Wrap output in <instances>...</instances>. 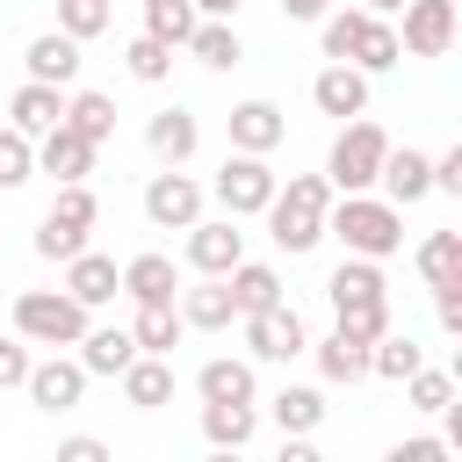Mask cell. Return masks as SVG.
<instances>
[{"label": "cell", "mask_w": 462, "mask_h": 462, "mask_svg": "<svg viewBox=\"0 0 462 462\" xmlns=\"http://www.w3.org/2000/svg\"><path fill=\"white\" fill-rule=\"evenodd\" d=\"M325 209H332V180L325 173H289V188H274L260 217H267L282 253H310L325 238Z\"/></svg>", "instance_id": "cell-1"}, {"label": "cell", "mask_w": 462, "mask_h": 462, "mask_svg": "<svg viewBox=\"0 0 462 462\" xmlns=\"http://www.w3.org/2000/svg\"><path fill=\"white\" fill-rule=\"evenodd\" d=\"M325 231H332L346 253H361V260H390V253L404 245V209L361 188V195H339V202L325 209Z\"/></svg>", "instance_id": "cell-2"}, {"label": "cell", "mask_w": 462, "mask_h": 462, "mask_svg": "<svg viewBox=\"0 0 462 462\" xmlns=\"http://www.w3.org/2000/svg\"><path fill=\"white\" fill-rule=\"evenodd\" d=\"M383 152H390L383 123H368V116H346V130H339V137H332V152H325V180H332L339 195H361V188H375V166H383Z\"/></svg>", "instance_id": "cell-3"}, {"label": "cell", "mask_w": 462, "mask_h": 462, "mask_svg": "<svg viewBox=\"0 0 462 462\" xmlns=\"http://www.w3.org/2000/svg\"><path fill=\"white\" fill-rule=\"evenodd\" d=\"M14 332H22L29 346H79L87 303H72L65 289H22V296H14Z\"/></svg>", "instance_id": "cell-4"}, {"label": "cell", "mask_w": 462, "mask_h": 462, "mask_svg": "<svg viewBox=\"0 0 462 462\" xmlns=\"http://www.w3.org/2000/svg\"><path fill=\"white\" fill-rule=\"evenodd\" d=\"M274 188H282V173L267 166V152H231L224 173H217V202H224V217H260Z\"/></svg>", "instance_id": "cell-5"}, {"label": "cell", "mask_w": 462, "mask_h": 462, "mask_svg": "<svg viewBox=\"0 0 462 462\" xmlns=\"http://www.w3.org/2000/svg\"><path fill=\"white\" fill-rule=\"evenodd\" d=\"M238 325H245V346H253V361H296V354H310V332H303L296 303H267V310H245Z\"/></svg>", "instance_id": "cell-6"}, {"label": "cell", "mask_w": 462, "mask_h": 462, "mask_svg": "<svg viewBox=\"0 0 462 462\" xmlns=\"http://www.w3.org/2000/svg\"><path fill=\"white\" fill-rule=\"evenodd\" d=\"M144 217H152L159 231H188V224L202 217V180H188L180 166L152 173V188H144Z\"/></svg>", "instance_id": "cell-7"}, {"label": "cell", "mask_w": 462, "mask_h": 462, "mask_svg": "<svg viewBox=\"0 0 462 462\" xmlns=\"http://www.w3.org/2000/svg\"><path fill=\"white\" fill-rule=\"evenodd\" d=\"M94 152H101V144L79 137V130L58 116V123L36 137V173H51V180H87V173H94Z\"/></svg>", "instance_id": "cell-8"}, {"label": "cell", "mask_w": 462, "mask_h": 462, "mask_svg": "<svg viewBox=\"0 0 462 462\" xmlns=\"http://www.w3.org/2000/svg\"><path fill=\"white\" fill-rule=\"evenodd\" d=\"M245 260V231H238V217H217V224H188V267L195 274H231Z\"/></svg>", "instance_id": "cell-9"}, {"label": "cell", "mask_w": 462, "mask_h": 462, "mask_svg": "<svg viewBox=\"0 0 462 462\" xmlns=\"http://www.w3.org/2000/svg\"><path fill=\"white\" fill-rule=\"evenodd\" d=\"M397 43H404V58H440L455 43V0H404Z\"/></svg>", "instance_id": "cell-10"}, {"label": "cell", "mask_w": 462, "mask_h": 462, "mask_svg": "<svg viewBox=\"0 0 462 462\" xmlns=\"http://www.w3.org/2000/svg\"><path fill=\"white\" fill-rule=\"evenodd\" d=\"M375 188H383V202L411 209V202H426V195H433V159H426V152H411V144H404V152L390 144V152H383V166H375Z\"/></svg>", "instance_id": "cell-11"}, {"label": "cell", "mask_w": 462, "mask_h": 462, "mask_svg": "<svg viewBox=\"0 0 462 462\" xmlns=\"http://www.w3.org/2000/svg\"><path fill=\"white\" fill-rule=\"evenodd\" d=\"M22 390H29L36 411H72V404L87 397V368H79V361H29Z\"/></svg>", "instance_id": "cell-12"}, {"label": "cell", "mask_w": 462, "mask_h": 462, "mask_svg": "<svg viewBox=\"0 0 462 462\" xmlns=\"http://www.w3.org/2000/svg\"><path fill=\"white\" fill-rule=\"evenodd\" d=\"M310 101H318V116H339V123H346V116H368V72L332 58V65L310 79Z\"/></svg>", "instance_id": "cell-13"}, {"label": "cell", "mask_w": 462, "mask_h": 462, "mask_svg": "<svg viewBox=\"0 0 462 462\" xmlns=\"http://www.w3.org/2000/svg\"><path fill=\"white\" fill-rule=\"evenodd\" d=\"M22 65H29V79H43V87H72V79H79V36L43 29V36H29Z\"/></svg>", "instance_id": "cell-14"}, {"label": "cell", "mask_w": 462, "mask_h": 462, "mask_svg": "<svg viewBox=\"0 0 462 462\" xmlns=\"http://www.w3.org/2000/svg\"><path fill=\"white\" fill-rule=\"evenodd\" d=\"M116 289H123V274H116V260L108 253H72L65 260V296L72 303H87V310H101V303H116Z\"/></svg>", "instance_id": "cell-15"}, {"label": "cell", "mask_w": 462, "mask_h": 462, "mask_svg": "<svg viewBox=\"0 0 462 462\" xmlns=\"http://www.w3.org/2000/svg\"><path fill=\"white\" fill-rule=\"evenodd\" d=\"M180 325H195V332H224L231 318H238V303H231V289H224V274H202L195 289H180Z\"/></svg>", "instance_id": "cell-16"}, {"label": "cell", "mask_w": 462, "mask_h": 462, "mask_svg": "<svg viewBox=\"0 0 462 462\" xmlns=\"http://www.w3.org/2000/svg\"><path fill=\"white\" fill-rule=\"evenodd\" d=\"M123 404H137V411H159V404H173V361L166 354H137L123 375Z\"/></svg>", "instance_id": "cell-17"}, {"label": "cell", "mask_w": 462, "mask_h": 462, "mask_svg": "<svg viewBox=\"0 0 462 462\" xmlns=\"http://www.w3.org/2000/svg\"><path fill=\"white\" fill-rule=\"evenodd\" d=\"M58 116H65V87H43V79H22L14 101H7V123H14L22 137H43Z\"/></svg>", "instance_id": "cell-18"}, {"label": "cell", "mask_w": 462, "mask_h": 462, "mask_svg": "<svg viewBox=\"0 0 462 462\" xmlns=\"http://www.w3.org/2000/svg\"><path fill=\"white\" fill-rule=\"evenodd\" d=\"M282 137H289V123H282L274 101H238L231 108V152H274Z\"/></svg>", "instance_id": "cell-19"}, {"label": "cell", "mask_w": 462, "mask_h": 462, "mask_svg": "<svg viewBox=\"0 0 462 462\" xmlns=\"http://www.w3.org/2000/svg\"><path fill=\"white\" fill-rule=\"evenodd\" d=\"M130 361H137L130 325H101V332L87 325V332H79V368H87V375H123Z\"/></svg>", "instance_id": "cell-20"}, {"label": "cell", "mask_w": 462, "mask_h": 462, "mask_svg": "<svg viewBox=\"0 0 462 462\" xmlns=\"http://www.w3.org/2000/svg\"><path fill=\"white\" fill-rule=\"evenodd\" d=\"M144 144H152L166 166H188V159H195V144H202V130H195V116H188V108H159V116L144 123Z\"/></svg>", "instance_id": "cell-21"}, {"label": "cell", "mask_w": 462, "mask_h": 462, "mask_svg": "<svg viewBox=\"0 0 462 462\" xmlns=\"http://www.w3.org/2000/svg\"><path fill=\"white\" fill-rule=\"evenodd\" d=\"M180 51H195V65H209V72H231V65L245 58L238 29H231V22H217V14H202V22L188 29V43H180Z\"/></svg>", "instance_id": "cell-22"}, {"label": "cell", "mask_w": 462, "mask_h": 462, "mask_svg": "<svg viewBox=\"0 0 462 462\" xmlns=\"http://www.w3.org/2000/svg\"><path fill=\"white\" fill-rule=\"evenodd\" d=\"M173 289H180V274H173L166 253H137V260L123 267V296H130V303H173Z\"/></svg>", "instance_id": "cell-23"}, {"label": "cell", "mask_w": 462, "mask_h": 462, "mask_svg": "<svg viewBox=\"0 0 462 462\" xmlns=\"http://www.w3.org/2000/svg\"><path fill=\"white\" fill-rule=\"evenodd\" d=\"M224 289H231L238 318H245V310H267V303H282V274H274L267 260H238V267L224 274Z\"/></svg>", "instance_id": "cell-24"}, {"label": "cell", "mask_w": 462, "mask_h": 462, "mask_svg": "<svg viewBox=\"0 0 462 462\" xmlns=\"http://www.w3.org/2000/svg\"><path fill=\"white\" fill-rule=\"evenodd\" d=\"M310 354H318V375H325V383H361V375H368V339H354V332H339V325H332V339H318Z\"/></svg>", "instance_id": "cell-25"}, {"label": "cell", "mask_w": 462, "mask_h": 462, "mask_svg": "<svg viewBox=\"0 0 462 462\" xmlns=\"http://www.w3.org/2000/svg\"><path fill=\"white\" fill-rule=\"evenodd\" d=\"M195 390H202V404H224V397L253 404V361L217 354V361H202V368H195Z\"/></svg>", "instance_id": "cell-26"}, {"label": "cell", "mask_w": 462, "mask_h": 462, "mask_svg": "<svg viewBox=\"0 0 462 462\" xmlns=\"http://www.w3.org/2000/svg\"><path fill=\"white\" fill-rule=\"evenodd\" d=\"M253 433H260V411H253V404H238V397L202 404V440H209V448H245Z\"/></svg>", "instance_id": "cell-27"}, {"label": "cell", "mask_w": 462, "mask_h": 462, "mask_svg": "<svg viewBox=\"0 0 462 462\" xmlns=\"http://www.w3.org/2000/svg\"><path fill=\"white\" fill-rule=\"evenodd\" d=\"M180 310L173 303H137V318H130V339H137V354H173L180 346Z\"/></svg>", "instance_id": "cell-28"}, {"label": "cell", "mask_w": 462, "mask_h": 462, "mask_svg": "<svg viewBox=\"0 0 462 462\" xmlns=\"http://www.w3.org/2000/svg\"><path fill=\"white\" fill-rule=\"evenodd\" d=\"M397 58H404L397 29H390L383 14H368V22H361V36H354V51H346V65H361V72H390Z\"/></svg>", "instance_id": "cell-29"}, {"label": "cell", "mask_w": 462, "mask_h": 462, "mask_svg": "<svg viewBox=\"0 0 462 462\" xmlns=\"http://www.w3.org/2000/svg\"><path fill=\"white\" fill-rule=\"evenodd\" d=\"M419 361H426V346H419L411 332H383V339H368V375H383V383H404Z\"/></svg>", "instance_id": "cell-30"}, {"label": "cell", "mask_w": 462, "mask_h": 462, "mask_svg": "<svg viewBox=\"0 0 462 462\" xmlns=\"http://www.w3.org/2000/svg\"><path fill=\"white\" fill-rule=\"evenodd\" d=\"M419 274H426V289L462 282V231H433V238L419 245Z\"/></svg>", "instance_id": "cell-31"}, {"label": "cell", "mask_w": 462, "mask_h": 462, "mask_svg": "<svg viewBox=\"0 0 462 462\" xmlns=\"http://www.w3.org/2000/svg\"><path fill=\"white\" fill-rule=\"evenodd\" d=\"M65 123H72L79 137H94V144H108V137H116V101L87 87V94H72V101H65Z\"/></svg>", "instance_id": "cell-32"}, {"label": "cell", "mask_w": 462, "mask_h": 462, "mask_svg": "<svg viewBox=\"0 0 462 462\" xmlns=\"http://www.w3.org/2000/svg\"><path fill=\"white\" fill-rule=\"evenodd\" d=\"M267 411H274V426H282V433H318V426H325V397H318V390H303V383H296V390H282Z\"/></svg>", "instance_id": "cell-33"}, {"label": "cell", "mask_w": 462, "mask_h": 462, "mask_svg": "<svg viewBox=\"0 0 462 462\" xmlns=\"http://www.w3.org/2000/svg\"><path fill=\"white\" fill-rule=\"evenodd\" d=\"M202 14H195V0H144V36H159V43H188V29H195Z\"/></svg>", "instance_id": "cell-34"}, {"label": "cell", "mask_w": 462, "mask_h": 462, "mask_svg": "<svg viewBox=\"0 0 462 462\" xmlns=\"http://www.w3.org/2000/svg\"><path fill=\"white\" fill-rule=\"evenodd\" d=\"M361 22H368V7H339V14L325 7V14H318V51L346 65V51H354V36H361Z\"/></svg>", "instance_id": "cell-35"}, {"label": "cell", "mask_w": 462, "mask_h": 462, "mask_svg": "<svg viewBox=\"0 0 462 462\" xmlns=\"http://www.w3.org/2000/svg\"><path fill=\"white\" fill-rule=\"evenodd\" d=\"M123 65H130V79H144V87H159V79L173 72V43H159V36H130V51H123Z\"/></svg>", "instance_id": "cell-36"}, {"label": "cell", "mask_w": 462, "mask_h": 462, "mask_svg": "<svg viewBox=\"0 0 462 462\" xmlns=\"http://www.w3.org/2000/svg\"><path fill=\"white\" fill-rule=\"evenodd\" d=\"M332 318H339V332H354V339H383V332H390V296H375V303H332Z\"/></svg>", "instance_id": "cell-37"}, {"label": "cell", "mask_w": 462, "mask_h": 462, "mask_svg": "<svg viewBox=\"0 0 462 462\" xmlns=\"http://www.w3.org/2000/svg\"><path fill=\"white\" fill-rule=\"evenodd\" d=\"M404 397H411V411H440V404L455 397V375H448V368H426V361H419V368L404 375Z\"/></svg>", "instance_id": "cell-38"}, {"label": "cell", "mask_w": 462, "mask_h": 462, "mask_svg": "<svg viewBox=\"0 0 462 462\" xmlns=\"http://www.w3.org/2000/svg\"><path fill=\"white\" fill-rule=\"evenodd\" d=\"M29 173H36V137H22V130L7 123V130H0V188H22Z\"/></svg>", "instance_id": "cell-39"}, {"label": "cell", "mask_w": 462, "mask_h": 462, "mask_svg": "<svg viewBox=\"0 0 462 462\" xmlns=\"http://www.w3.org/2000/svg\"><path fill=\"white\" fill-rule=\"evenodd\" d=\"M51 217H65V224L94 231V224H101V202H94V188H87V180H58V202H51Z\"/></svg>", "instance_id": "cell-40"}, {"label": "cell", "mask_w": 462, "mask_h": 462, "mask_svg": "<svg viewBox=\"0 0 462 462\" xmlns=\"http://www.w3.org/2000/svg\"><path fill=\"white\" fill-rule=\"evenodd\" d=\"M58 29L79 36V43L101 36V29H108V0H58Z\"/></svg>", "instance_id": "cell-41"}, {"label": "cell", "mask_w": 462, "mask_h": 462, "mask_svg": "<svg viewBox=\"0 0 462 462\" xmlns=\"http://www.w3.org/2000/svg\"><path fill=\"white\" fill-rule=\"evenodd\" d=\"M79 245H87L79 224H65V217H43V224H36V253H43V260H72Z\"/></svg>", "instance_id": "cell-42"}, {"label": "cell", "mask_w": 462, "mask_h": 462, "mask_svg": "<svg viewBox=\"0 0 462 462\" xmlns=\"http://www.w3.org/2000/svg\"><path fill=\"white\" fill-rule=\"evenodd\" d=\"M22 375H29V346L0 339V390H22Z\"/></svg>", "instance_id": "cell-43"}, {"label": "cell", "mask_w": 462, "mask_h": 462, "mask_svg": "<svg viewBox=\"0 0 462 462\" xmlns=\"http://www.w3.org/2000/svg\"><path fill=\"white\" fill-rule=\"evenodd\" d=\"M433 188H440V195H462V144H448V152L433 159Z\"/></svg>", "instance_id": "cell-44"}, {"label": "cell", "mask_w": 462, "mask_h": 462, "mask_svg": "<svg viewBox=\"0 0 462 462\" xmlns=\"http://www.w3.org/2000/svg\"><path fill=\"white\" fill-rule=\"evenodd\" d=\"M433 318H440V332H462V282L433 289Z\"/></svg>", "instance_id": "cell-45"}, {"label": "cell", "mask_w": 462, "mask_h": 462, "mask_svg": "<svg viewBox=\"0 0 462 462\" xmlns=\"http://www.w3.org/2000/svg\"><path fill=\"white\" fill-rule=\"evenodd\" d=\"M390 462H448V440H397Z\"/></svg>", "instance_id": "cell-46"}, {"label": "cell", "mask_w": 462, "mask_h": 462, "mask_svg": "<svg viewBox=\"0 0 462 462\" xmlns=\"http://www.w3.org/2000/svg\"><path fill=\"white\" fill-rule=\"evenodd\" d=\"M108 448L94 440V433H72V440H58V462H101Z\"/></svg>", "instance_id": "cell-47"}, {"label": "cell", "mask_w": 462, "mask_h": 462, "mask_svg": "<svg viewBox=\"0 0 462 462\" xmlns=\"http://www.w3.org/2000/svg\"><path fill=\"white\" fill-rule=\"evenodd\" d=\"M282 462H318V440L310 433H282Z\"/></svg>", "instance_id": "cell-48"}, {"label": "cell", "mask_w": 462, "mask_h": 462, "mask_svg": "<svg viewBox=\"0 0 462 462\" xmlns=\"http://www.w3.org/2000/svg\"><path fill=\"white\" fill-rule=\"evenodd\" d=\"M332 0H282V22H318Z\"/></svg>", "instance_id": "cell-49"}, {"label": "cell", "mask_w": 462, "mask_h": 462, "mask_svg": "<svg viewBox=\"0 0 462 462\" xmlns=\"http://www.w3.org/2000/svg\"><path fill=\"white\" fill-rule=\"evenodd\" d=\"M195 14H217V22H231V14H238V0H195Z\"/></svg>", "instance_id": "cell-50"}, {"label": "cell", "mask_w": 462, "mask_h": 462, "mask_svg": "<svg viewBox=\"0 0 462 462\" xmlns=\"http://www.w3.org/2000/svg\"><path fill=\"white\" fill-rule=\"evenodd\" d=\"M361 7H368V14H390V7H404V0H361Z\"/></svg>", "instance_id": "cell-51"}]
</instances>
